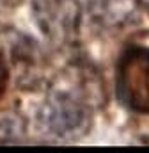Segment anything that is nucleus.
<instances>
[{
	"mask_svg": "<svg viewBox=\"0 0 149 153\" xmlns=\"http://www.w3.org/2000/svg\"><path fill=\"white\" fill-rule=\"evenodd\" d=\"M92 76L85 71H76L74 76H66L50 89L43 107L41 123L43 126L60 137L76 139L87 134L92 123Z\"/></svg>",
	"mask_w": 149,
	"mask_h": 153,
	"instance_id": "1",
	"label": "nucleus"
},
{
	"mask_svg": "<svg viewBox=\"0 0 149 153\" xmlns=\"http://www.w3.org/2000/svg\"><path fill=\"white\" fill-rule=\"evenodd\" d=\"M115 87L121 102L140 114H149V46H128L117 61Z\"/></svg>",
	"mask_w": 149,
	"mask_h": 153,
	"instance_id": "2",
	"label": "nucleus"
},
{
	"mask_svg": "<svg viewBox=\"0 0 149 153\" xmlns=\"http://www.w3.org/2000/svg\"><path fill=\"white\" fill-rule=\"evenodd\" d=\"M32 14L41 32L55 45L69 43L78 34V0H32Z\"/></svg>",
	"mask_w": 149,
	"mask_h": 153,
	"instance_id": "3",
	"label": "nucleus"
},
{
	"mask_svg": "<svg viewBox=\"0 0 149 153\" xmlns=\"http://www.w3.org/2000/svg\"><path fill=\"white\" fill-rule=\"evenodd\" d=\"M7 78H9V73H7V68H5V62H4V57L0 53V98L5 91V85H7Z\"/></svg>",
	"mask_w": 149,
	"mask_h": 153,
	"instance_id": "4",
	"label": "nucleus"
},
{
	"mask_svg": "<svg viewBox=\"0 0 149 153\" xmlns=\"http://www.w3.org/2000/svg\"><path fill=\"white\" fill-rule=\"evenodd\" d=\"M140 2H142V4H144V5L149 9V0H140Z\"/></svg>",
	"mask_w": 149,
	"mask_h": 153,
	"instance_id": "5",
	"label": "nucleus"
}]
</instances>
